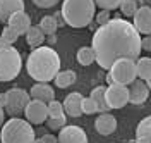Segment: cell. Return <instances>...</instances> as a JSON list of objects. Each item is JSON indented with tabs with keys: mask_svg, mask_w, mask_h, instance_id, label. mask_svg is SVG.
Instances as JSON below:
<instances>
[{
	"mask_svg": "<svg viewBox=\"0 0 151 143\" xmlns=\"http://www.w3.org/2000/svg\"><path fill=\"white\" fill-rule=\"evenodd\" d=\"M91 47L96 62L101 69H110L119 59L137 60L141 55V35L127 19L115 17L98 26L93 35Z\"/></svg>",
	"mask_w": 151,
	"mask_h": 143,
	"instance_id": "6da1fadb",
	"label": "cell"
},
{
	"mask_svg": "<svg viewBox=\"0 0 151 143\" xmlns=\"http://www.w3.org/2000/svg\"><path fill=\"white\" fill-rule=\"evenodd\" d=\"M60 69V57L52 47L33 48L26 60V71L31 79L36 83H50L53 81Z\"/></svg>",
	"mask_w": 151,
	"mask_h": 143,
	"instance_id": "7a4b0ae2",
	"label": "cell"
},
{
	"mask_svg": "<svg viewBox=\"0 0 151 143\" xmlns=\"http://www.w3.org/2000/svg\"><path fill=\"white\" fill-rule=\"evenodd\" d=\"M60 16L72 28H86L96 16V4L94 0H64Z\"/></svg>",
	"mask_w": 151,
	"mask_h": 143,
	"instance_id": "3957f363",
	"label": "cell"
},
{
	"mask_svg": "<svg viewBox=\"0 0 151 143\" xmlns=\"http://www.w3.org/2000/svg\"><path fill=\"white\" fill-rule=\"evenodd\" d=\"M35 129L29 121L10 117L0 129V143H35Z\"/></svg>",
	"mask_w": 151,
	"mask_h": 143,
	"instance_id": "277c9868",
	"label": "cell"
},
{
	"mask_svg": "<svg viewBox=\"0 0 151 143\" xmlns=\"http://www.w3.org/2000/svg\"><path fill=\"white\" fill-rule=\"evenodd\" d=\"M22 69V59L17 48L12 45L0 50V83L12 81L19 76Z\"/></svg>",
	"mask_w": 151,
	"mask_h": 143,
	"instance_id": "5b68a950",
	"label": "cell"
},
{
	"mask_svg": "<svg viewBox=\"0 0 151 143\" xmlns=\"http://www.w3.org/2000/svg\"><path fill=\"white\" fill-rule=\"evenodd\" d=\"M134 79H137V67H136V60H132V59L115 60L113 66L108 69V74H106L108 85L119 83V85L129 86Z\"/></svg>",
	"mask_w": 151,
	"mask_h": 143,
	"instance_id": "8992f818",
	"label": "cell"
},
{
	"mask_svg": "<svg viewBox=\"0 0 151 143\" xmlns=\"http://www.w3.org/2000/svg\"><path fill=\"white\" fill-rule=\"evenodd\" d=\"M29 100H31L29 91L22 90V88H10V90L5 91V105H4V109L12 117H17L21 112H24Z\"/></svg>",
	"mask_w": 151,
	"mask_h": 143,
	"instance_id": "52a82bcc",
	"label": "cell"
},
{
	"mask_svg": "<svg viewBox=\"0 0 151 143\" xmlns=\"http://www.w3.org/2000/svg\"><path fill=\"white\" fill-rule=\"evenodd\" d=\"M106 104L110 109H122L129 104V86L125 85H113L106 86Z\"/></svg>",
	"mask_w": 151,
	"mask_h": 143,
	"instance_id": "ba28073f",
	"label": "cell"
},
{
	"mask_svg": "<svg viewBox=\"0 0 151 143\" xmlns=\"http://www.w3.org/2000/svg\"><path fill=\"white\" fill-rule=\"evenodd\" d=\"M24 115H26V121H29L31 124H43L48 119V105L41 100L31 98L24 109Z\"/></svg>",
	"mask_w": 151,
	"mask_h": 143,
	"instance_id": "9c48e42d",
	"label": "cell"
},
{
	"mask_svg": "<svg viewBox=\"0 0 151 143\" xmlns=\"http://www.w3.org/2000/svg\"><path fill=\"white\" fill-rule=\"evenodd\" d=\"M57 140H58V143H88V136H86V131L83 128L69 124L58 131Z\"/></svg>",
	"mask_w": 151,
	"mask_h": 143,
	"instance_id": "30bf717a",
	"label": "cell"
},
{
	"mask_svg": "<svg viewBox=\"0 0 151 143\" xmlns=\"http://www.w3.org/2000/svg\"><path fill=\"white\" fill-rule=\"evenodd\" d=\"M132 24L139 31V35H151V7L141 5L132 16Z\"/></svg>",
	"mask_w": 151,
	"mask_h": 143,
	"instance_id": "8fae6325",
	"label": "cell"
},
{
	"mask_svg": "<svg viewBox=\"0 0 151 143\" xmlns=\"http://www.w3.org/2000/svg\"><path fill=\"white\" fill-rule=\"evenodd\" d=\"M150 86L146 81H142V79H134L131 85H129V102L134 105H142L146 100H148V97H150Z\"/></svg>",
	"mask_w": 151,
	"mask_h": 143,
	"instance_id": "7c38bea8",
	"label": "cell"
},
{
	"mask_svg": "<svg viewBox=\"0 0 151 143\" xmlns=\"http://www.w3.org/2000/svg\"><path fill=\"white\" fill-rule=\"evenodd\" d=\"M83 98L84 97L81 95L79 91H72L65 97L64 100V110H65L67 115L70 117H81L83 115Z\"/></svg>",
	"mask_w": 151,
	"mask_h": 143,
	"instance_id": "4fadbf2b",
	"label": "cell"
},
{
	"mask_svg": "<svg viewBox=\"0 0 151 143\" xmlns=\"http://www.w3.org/2000/svg\"><path fill=\"white\" fill-rule=\"evenodd\" d=\"M7 26H10L19 36H21V35H26V31L31 28V17H29L24 10H19V12L12 14V16L9 17Z\"/></svg>",
	"mask_w": 151,
	"mask_h": 143,
	"instance_id": "5bb4252c",
	"label": "cell"
},
{
	"mask_svg": "<svg viewBox=\"0 0 151 143\" xmlns=\"http://www.w3.org/2000/svg\"><path fill=\"white\" fill-rule=\"evenodd\" d=\"M94 129L101 134V136H108V134L115 133V129H117V119H115L112 114L103 112V114H100L96 117V121H94Z\"/></svg>",
	"mask_w": 151,
	"mask_h": 143,
	"instance_id": "9a60e30c",
	"label": "cell"
},
{
	"mask_svg": "<svg viewBox=\"0 0 151 143\" xmlns=\"http://www.w3.org/2000/svg\"><path fill=\"white\" fill-rule=\"evenodd\" d=\"M29 95H31V98L41 100L45 104L55 100V91H53V88L48 85V83H36V85H33L31 90H29Z\"/></svg>",
	"mask_w": 151,
	"mask_h": 143,
	"instance_id": "2e32d148",
	"label": "cell"
},
{
	"mask_svg": "<svg viewBox=\"0 0 151 143\" xmlns=\"http://www.w3.org/2000/svg\"><path fill=\"white\" fill-rule=\"evenodd\" d=\"M19 10H24V0H0V23H7Z\"/></svg>",
	"mask_w": 151,
	"mask_h": 143,
	"instance_id": "e0dca14e",
	"label": "cell"
},
{
	"mask_svg": "<svg viewBox=\"0 0 151 143\" xmlns=\"http://www.w3.org/2000/svg\"><path fill=\"white\" fill-rule=\"evenodd\" d=\"M26 43L29 45V48H38L43 45V41H45V38H47V35L41 31V28L40 26H33L31 24V28L26 31Z\"/></svg>",
	"mask_w": 151,
	"mask_h": 143,
	"instance_id": "ac0fdd59",
	"label": "cell"
},
{
	"mask_svg": "<svg viewBox=\"0 0 151 143\" xmlns=\"http://www.w3.org/2000/svg\"><path fill=\"white\" fill-rule=\"evenodd\" d=\"M89 97L94 100V104L98 107V112H100V114L112 110V109L108 107V104H106V86H96V88H93V91H91Z\"/></svg>",
	"mask_w": 151,
	"mask_h": 143,
	"instance_id": "d6986e66",
	"label": "cell"
},
{
	"mask_svg": "<svg viewBox=\"0 0 151 143\" xmlns=\"http://www.w3.org/2000/svg\"><path fill=\"white\" fill-rule=\"evenodd\" d=\"M77 76H76L74 71H70V69H67V71H58V74L55 76V85L58 88H69L70 85H74Z\"/></svg>",
	"mask_w": 151,
	"mask_h": 143,
	"instance_id": "ffe728a7",
	"label": "cell"
},
{
	"mask_svg": "<svg viewBox=\"0 0 151 143\" xmlns=\"http://www.w3.org/2000/svg\"><path fill=\"white\" fill-rule=\"evenodd\" d=\"M136 67H137V78L142 81L151 79V57H139L136 60Z\"/></svg>",
	"mask_w": 151,
	"mask_h": 143,
	"instance_id": "44dd1931",
	"label": "cell"
},
{
	"mask_svg": "<svg viewBox=\"0 0 151 143\" xmlns=\"http://www.w3.org/2000/svg\"><path fill=\"white\" fill-rule=\"evenodd\" d=\"M76 59L81 66H91L93 62H96V55H94L93 47H81L76 54Z\"/></svg>",
	"mask_w": 151,
	"mask_h": 143,
	"instance_id": "7402d4cb",
	"label": "cell"
},
{
	"mask_svg": "<svg viewBox=\"0 0 151 143\" xmlns=\"http://www.w3.org/2000/svg\"><path fill=\"white\" fill-rule=\"evenodd\" d=\"M38 26L41 28V31H43L47 36H50V35H55L57 28H58V21H57L55 16H45V17H41V21H40Z\"/></svg>",
	"mask_w": 151,
	"mask_h": 143,
	"instance_id": "603a6c76",
	"label": "cell"
},
{
	"mask_svg": "<svg viewBox=\"0 0 151 143\" xmlns=\"http://www.w3.org/2000/svg\"><path fill=\"white\" fill-rule=\"evenodd\" d=\"M136 138H144V140H148V143H151V115L141 119V123L137 124Z\"/></svg>",
	"mask_w": 151,
	"mask_h": 143,
	"instance_id": "cb8c5ba5",
	"label": "cell"
},
{
	"mask_svg": "<svg viewBox=\"0 0 151 143\" xmlns=\"http://www.w3.org/2000/svg\"><path fill=\"white\" fill-rule=\"evenodd\" d=\"M47 105H48V117H65L64 105L60 104L58 100H52Z\"/></svg>",
	"mask_w": 151,
	"mask_h": 143,
	"instance_id": "d4e9b609",
	"label": "cell"
},
{
	"mask_svg": "<svg viewBox=\"0 0 151 143\" xmlns=\"http://www.w3.org/2000/svg\"><path fill=\"white\" fill-rule=\"evenodd\" d=\"M137 9H139L137 0H124L122 4H120V12H122L125 17H132Z\"/></svg>",
	"mask_w": 151,
	"mask_h": 143,
	"instance_id": "484cf974",
	"label": "cell"
},
{
	"mask_svg": "<svg viewBox=\"0 0 151 143\" xmlns=\"http://www.w3.org/2000/svg\"><path fill=\"white\" fill-rule=\"evenodd\" d=\"M124 0H94V4L100 7V9H105V10H115L120 7Z\"/></svg>",
	"mask_w": 151,
	"mask_h": 143,
	"instance_id": "4316f807",
	"label": "cell"
},
{
	"mask_svg": "<svg viewBox=\"0 0 151 143\" xmlns=\"http://www.w3.org/2000/svg\"><path fill=\"white\" fill-rule=\"evenodd\" d=\"M98 112V107H96V104H94V100L91 98V97H84L83 98V114H96Z\"/></svg>",
	"mask_w": 151,
	"mask_h": 143,
	"instance_id": "83f0119b",
	"label": "cell"
},
{
	"mask_svg": "<svg viewBox=\"0 0 151 143\" xmlns=\"http://www.w3.org/2000/svg\"><path fill=\"white\" fill-rule=\"evenodd\" d=\"M47 126L50 129H53V131H60L65 126V117H48Z\"/></svg>",
	"mask_w": 151,
	"mask_h": 143,
	"instance_id": "f1b7e54d",
	"label": "cell"
},
{
	"mask_svg": "<svg viewBox=\"0 0 151 143\" xmlns=\"http://www.w3.org/2000/svg\"><path fill=\"white\" fill-rule=\"evenodd\" d=\"M2 38L5 40L9 45H12L14 41H17L19 35H17V33H16L12 28H10V26H5V28H4V31H2Z\"/></svg>",
	"mask_w": 151,
	"mask_h": 143,
	"instance_id": "f546056e",
	"label": "cell"
},
{
	"mask_svg": "<svg viewBox=\"0 0 151 143\" xmlns=\"http://www.w3.org/2000/svg\"><path fill=\"white\" fill-rule=\"evenodd\" d=\"M94 19H96V23H98V26H101V24H106L108 21H110V10H105L101 9L96 16H94Z\"/></svg>",
	"mask_w": 151,
	"mask_h": 143,
	"instance_id": "4dcf8cb0",
	"label": "cell"
},
{
	"mask_svg": "<svg viewBox=\"0 0 151 143\" xmlns=\"http://www.w3.org/2000/svg\"><path fill=\"white\" fill-rule=\"evenodd\" d=\"M33 4L40 9H50V7L58 4V0H33Z\"/></svg>",
	"mask_w": 151,
	"mask_h": 143,
	"instance_id": "1f68e13d",
	"label": "cell"
},
{
	"mask_svg": "<svg viewBox=\"0 0 151 143\" xmlns=\"http://www.w3.org/2000/svg\"><path fill=\"white\" fill-rule=\"evenodd\" d=\"M141 48L146 52H151V35H146L144 38H141Z\"/></svg>",
	"mask_w": 151,
	"mask_h": 143,
	"instance_id": "d6a6232c",
	"label": "cell"
},
{
	"mask_svg": "<svg viewBox=\"0 0 151 143\" xmlns=\"http://www.w3.org/2000/svg\"><path fill=\"white\" fill-rule=\"evenodd\" d=\"M35 143H58L55 136H52V134H45V136H41V138H38Z\"/></svg>",
	"mask_w": 151,
	"mask_h": 143,
	"instance_id": "836d02e7",
	"label": "cell"
},
{
	"mask_svg": "<svg viewBox=\"0 0 151 143\" xmlns=\"http://www.w3.org/2000/svg\"><path fill=\"white\" fill-rule=\"evenodd\" d=\"M4 117H5V109H4V105L0 104V129H2V126H4Z\"/></svg>",
	"mask_w": 151,
	"mask_h": 143,
	"instance_id": "e575fe53",
	"label": "cell"
},
{
	"mask_svg": "<svg viewBox=\"0 0 151 143\" xmlns=\"http://www.w3.org/2000/svg\"><path fill=\"white\" fill-rule=\"evenodd\" d=\"M5 47H9V43L2 38V35H0V50H2V48H5Z\"/></svg>",
	"mask_w": 151,
	"mask_h": 143,
	"instance_id": "d590c367",
	"label": "cell"
},
{
	"mask_svg": "<svg viewBox=\"0 0 151 143\" xmlns=\"http://www.w3.org/2000/svg\"><path fill=\"white\" fill-rule=\"evenodd\" d=\"M48 43H50V45H55V43H57L55 35H50V36H48Z\"/></svg>",
	"mask_w": 151,
	"mask_h": 143,
	"instance_id": "8d00e7d4",
	"label": "cell"
},
{
	"mask_svg": "<svg viewBox=\"0 0 151 143\" xmlns=\"http://www.w3.org/2000/svg\"><path fill=\"white\" fill-rule=\"evenodd\" d=\"M134 143H148V140H144V138H136Z\"/></svg>",
	"mask_w": 151,
	"mask_h": 143,
	"instance_id": "74e56055",
	"label": "cell"
},
{
	"mask_svg": "<svg viewBox=\"0 0 151 143\" xmlns=\"http://www.w3.org/2000/svg\"><path fill=\"white\" fill-rule=\"evenodd\" d=\"M0 104L5 105V93H0Z\"/></svg>",
	"mask_w": 151,
	"mask_h": 143,
	"instance_id": "f35d334b",
	"label": "cell"
},
{
	"mask_svg": "<svg viewBox=\"0 0 151 143\" xmlns=\"http://www.w3.org/2000/svg\"><path fill=\"white\" fill-rule=\"evenodd\" d=\"M146 83H148V86H150V90H151V79H148V81H146Z\"/></svg>",
	"mask_w": 151,
	"mask_h": 143,
	"instance_id": "ab89813d",
	"label": "cell"
}]
</instances>
